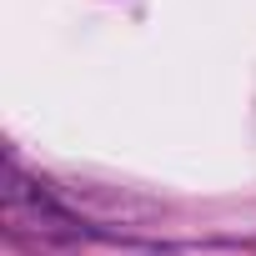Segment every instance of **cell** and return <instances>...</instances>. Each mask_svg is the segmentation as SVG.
<instances>
[{"mask_svg":"<svg viewBox=\"0 0 256 256\" xmlns=\"http://www.w3.org/2000/svg\"><path fill=\"white\" fill-rule=\"evenodd\" d=\"M0 206H6V226H10V231H20V236H50V241H76V236H86V231L76 226V216H70V211H60L40 186H30V181L20 176V166H16V161H6Z\"/></svg>","mask_w":256,"mask_h":256,"instance_id":"cell-1","label":"cell"}]
</instances>
